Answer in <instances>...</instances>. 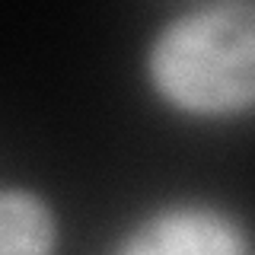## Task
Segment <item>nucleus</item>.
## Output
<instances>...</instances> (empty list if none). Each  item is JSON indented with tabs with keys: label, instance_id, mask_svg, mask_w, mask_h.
I'll return each mask as SVG.
<instances>
[{
	"label": "nucleus",
	"instance_id": "1",
	"mask_svg": "<svg viewBox=\"0 0 255 255\" xmlns=\"http://www.w3.org/2000/svg\"><path fill=\"white\" fill-rule=\"evenodd\" d=\"M147 77L159 99L185 115H246L255 102V6L207 0L179 10L150 38Z\"/></svg>",
	"mask_w": 255,
	"mask_h": 255
},
{
	"label": "nucleus",
	"instance_id": "2",
	"mask_svg": "<svg viewBox=\"0 0 255 255\" xmlns=\"http://www.w3.org/2000/svg\"><path fill=\"white\" fill-rule=\"evenodd\" d=\"M112 255H252V246L230 211L204 201H175L143 214Z\"/></svg>",
	"mask_w": 255,
	"mask_h": 255
},
{
	"label": "nucleus",
	"instance_id": "3",
	"mask_svg": "<svg viewBox=\"0 0 255 255\" xmlns=\"http://www.w3.org/2000/svg\"><path fill=\"white\" fill-rule=\"evenodd\" d=\"M58 214L45 195L22 185L0 188V255H54Z\"/></svg>",
	"mask_w": 255,
	"mask_h": 255
}]
</instances>
